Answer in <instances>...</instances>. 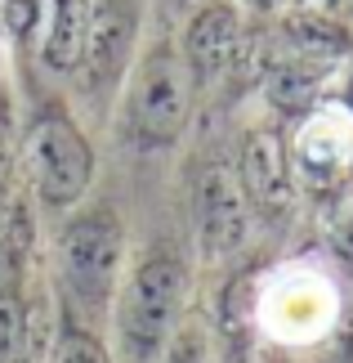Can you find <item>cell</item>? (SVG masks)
<instances>
[{"label": "cell", "instance_id": "cell-1", "mask_svg": "<svg viewBox=\"0 0 353 363\" xmlns=\"http://www.w3.org/2000/svg\"><path fill=\"white\" fill-rule=\"evenodd\" d=\"M192 104H197V77L183 50L170 40H157L125 72L121 130L139 148H170L188 130Z\"/></svg>", "mask_w": 353, "mask_h": 363}, {"label": "cell", "instance_id": "cell-2", "mask_svg": "<svg viewBox=\"0 0 353 363\" xmlns=\"http://www.w3.org/2000/svg\"><path fill=\"white\" fill-rule=\"evenodd\" d=\"M188 301V264L175 251H148L134 264V274L121 287V305H117V332L130 359H152L161 354L175 337V323Z\"/></svg>", "mask_w": 353, "mask_h": 363}, {"label": "cell", "instance_id": "cell-3", "mask_svg": "<svg viewBox=\"0 0 353 363\" xmlns=\"http://www.w3.org/2000/svg\"><path fill=\"white\" fill-rule=\"evenodd\" d=\"M287 157L295 189L313 198H340L353 184V108L349 99H318L308 113L295 117L287 139Z\"/></svg>", "mask_w": 353, "mask_h": 363}, {"label": "cell", "instance_id": "cell-4", "mask_svg": "<svg viewBox=\"0 0 353 363\" xmlns=\"http://www.w3.org/2000/svg\"><path fill=\"white\" fill-rule=\"evenodd\" d=\"M125 256V229L112 206H90L72 216L59 233V274L81 310L98 314L112 301Z\"/></svg>", "mask_w": 353, "mask_h": 363}, {"label": "cell", "instance_id": "cell-5", "mask_svg": "<svg viewBox=\"0 0 353 363\" xmlns=\"http://www.w3.org/2000/svg\"><path fill=\"white\" fill-rule=\"evenodd\" d=\"M27 171L45 206H72L94 179V148L63 104H45L27 130Z\"/></svg>", "mask_w": 353, "mask_h": 363}, {"label": "cell", "instance_id": "cell-6", "mask_svg": "<svg viewBox=\"0 0 353 363\" xmlns=\"http://www.w3.org/2000/svg\"><path fill=\"white\" fill-rule=\"evenodd\" d=\"M139 40V5L134 0H90V27L81 50V86L103 90L130 72Z\"/></svg>", "mask_w": 353, "mask_h": 363}, {"label": "cell", "instance_id": "cell-7", "mask_svg": "<svg viewBox=\"0 0 353 363\" xmlns=\"http://www.w3.org/2000/svg\"><path fill=\"white\" fill-rule=\"evenodd\" d=\"M250 233V202L237 184L233 166H206L197 179V242L206 260H224L246 242Z\"/></svg>", "mask_w": 353, "mask_h": 363}, {"label": "cell", "instance_id": "cell-8", "mask_svg": "<svg viewBox=\"0 0 353 363\" xmlns=\"http://www.w3.org/2000/svg\"><path fill=\"white\" fill-rule=\"evenodd\" d=\"M246 45H250V32H246V18L237 13L233 0H202L197 13L183 27V59H188L197 86L228 67L246 63Z\"/></svg>", "mask_w": 353, "mask_h": 363}, {"label": "cell", "instance_id": "cell-9", "mask_svg": "<svg viewBox=\"0 0 353 363\" xmlns=\"http://www.w3.org/2000/svg\"><path fill=\"white\" fill-rule=\"evenodd\" d=\"M237 184H242L250 211H260L268 220L287 216L295 202V175H291V157H287V139L273 125H260L242 139L237 152Z\"/></svg>", "mask_w": 353, "mask_h": 363}, {"label": "cell", "instance_id": "cell-10", "mask_svg": "<svg viewBox=\"0 0 353 363\" xmlns=\"http://www.w3.org/2000/svg\"><path fill=\"white\" fill-rule=\"evenodd\" d=\"M331 305H335V296L322 278H282L264 296L260 314L277 341H308L327 328Z\"/></svg>", "mask_w": 353, "mask_h": 363}, {"label": "cell", "instance_id": "cell-11", "mask_svg": "<svg viewBox=\"0 0 353 363\" xmlns=\"http://www.w3.org/2000/svg\"><path fill=\"white\" fill-rule=\"evenodd\" d=\"M90 27V0H45L40 18V63L50 72H76Z\"/></svg>", "mask_w": 353, "mask_h": 363}, {"label": "cell", "instance_id": "cell-12", "mask_svg": "<svg viewBox=\"0 0 353 363\" xmlns=\"http://www.w3.org/2000/svg\"><path fill=\"white\" fill-rule=\"evenodd\" d=\"M0 363H27V301L18 287L0 296Z\"/></svg>", "mask_w": 353, "mask_h": 363}, {"label": "cell", "instance_id": "cell-13", "mask_svg": "<svg viewBox=\"0 0 353 363\" xmlns=\"http://www.w3.org/2000/svg\"><path fill=\"white\" fill-rule=\"evenodd\" d=\"M327 247L331 256L345 264L353 274V184L340 193V198H331V216H327Z\"/></svg>", "mask_w": 353, "mask_h": 363}, {"label": "cell", "instance_id": "cell-14", "mask_svg": "<svg viewBox=\"0 0 353 363\" xmlns=\"http://www.w3.org/2000/svg\"><path fill=\"white\" fill-rule=\"evenodd\" d=\"M50 363H112L103 341L86 328H63L54 337V350H50Z\"/></svg>", "mask_w": 353, "mask_h": 363}, {"label": "cell", "instance_id": "cell-15", "mask_svg": "<svg viewBox=\"0 0 353 363\" xmlns=\"http://www.w3.org/2000/svg\"><path fill=\"white\" fill-rule=\"evenodd\" d=\"M45 18V0H0V27L13 40H27L32 32H40Z\"/></svg>", "mask_w": 353, "mask_h": 363}, {"label": "cell", "instance_id": "cell-16", "mask_svg": "<svg viewBox=\"0 0 353 363\" xmlns=\"http://www.w3.org/2000/svg\"><path fill=\"white\" fill-rule=\"evenodd\" d=\"M166 363H215L210 359V337L202 323H183L170 341V359Z\"/></svg>", "mask_w": 353, "mask_h": 363}, {"label": "cell", "instance_id": "cell-17", "mask_svg": "<svg viewBox=\"0 0 353 363\" xmlns=\"http://www.w3.org/2000/svg\"><path fill=\"white\" fill-rule=\"evenodd\" d=\"M291 9L300 13H313V18H327V23H353V0H291Z\"/></svg>", "mask_w": 353, "mask_h": 363}, {"label": "cell", "instance_id": "cell-18", "mask_svg": "<svg viewBox=\"0 0 353 363\" xmlns=\"http://www.w3.org/2000/svg\"><path fill=\"white\" fill-rule=\"evenodd\" d=\"M322 363H353V314L340 328L327 337V350H322Z\"/></svg>", "mask_w": 353, "mask_h": 363}, {"label": "cell", "instance_id": "cell-19", "mask_svg": "<svg viewBox=\"0 0 353 363\" xmlns=\"http://www.w3.org/2000/svg\"><path fill=\"white\" fill-rule=\"evenodd\" d=\"M13 175V125H9V113L0 108V193H5Z\"/></svg>", "mask_w": 353, "mask_h": 363}, {"label": "cell", "instance_id": "cell-20", "mask_svg": "<svg viewBox=\"0 0 353 363\" xmlns=\"http://www.w3.org/2000/svg\"><path fill=\"white\" fill-rule=\"evenodd\" d=\"M242 18H282L291 9V0H233Z\"/></svg>", "mask_w": 353, "mask_h": 363}, {"label": "cell", "instance_id": "cell-21", "mask_svg": "<svg viewBox=\"0 0 353 363\" xmlns=\"http://www.w3.org/2000/svg\"><path fill=\"white\" fill-rule=\"evenodd\" d=\"M13 278H18V256L9 251L5 233H0V296H5V291H13Z\"/></svg>", "mask_w": 353, "mask_h": 363}, {"label": "cell", "instance_id": "cell-22", "mask_svg": "<svg viewBox=\"0 0 353 363\" xmlns=\"http://www.w3.org/2000/svg\"><path fill=\"white\" fill-rule=\"evenodd\" d=\"M246 363H287V354L273 350V345H260L255 354H246Z\"/></svg>", "mask_w": 353, "mask_h": 363}, {"label": "cell", "instance_id": "cell-23", "mask_svg": "<svg viewBox=\"0 0 353 363\" xmlns=\"http://www.w3.org/2000/svg\"><path fill=\"white\" fill-rule=\"evenodd\" d=\"M349 108H353V77H349Z\"/></svg>", "mask_w": 353, "mask_h": 363}]
</instances>
